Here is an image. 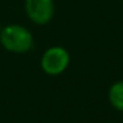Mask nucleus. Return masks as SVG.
Returning <instances> with one entry per match:
<instances>
[{
	"instance_id": "f257e3e1",
	"label": "nucleus",
	"mask_w": 123,
	"mask_h": 123,
	"mask_svg": "<svg viewBox=\"0 0 123 123\" xmlns=\"http://www.w3.org/2000/svg\"><path fill=\"white\" fill-rule=\"evenodd\" d=\"M1 45L13 53H25L33 45V37L25 27L19 24L7 25L0 32Z\"/></svg>"
},
{
	"instance_id": "f03ea898",
	"label": "nucleus",
	"mask_w": 123,
	"mask_h": 123,
	"mask_svg": "<svg viewBox=\"0 0 123 123\" xmlns=\"http://www.w3.org/2000/svg\"><path fill=\"white\" fill-rule=\"evenodd\" d=\"M70 61L69 53L62 46H52L41 58V68L50 75H57L68 68Z\"/></svg>"
},
{
	"instance_id": "7ed1b4c3",
	"label": "nucleus",
	"mask_w": 123,
	"mask_h": 123,
	"mask_svg": "<svg viewBox=\"0 0 123 123\" xmlns=\"http://www.w3.org/2000/svg\"><path fill=\"white\" fill-rule=\"evenodd\" d=\"M25 11L31 21L44 25L52 20L54 15L53 0H25Z\"/></svg>"
},
{
	"instance_id": "20e7f679",
	"label": "nucleus",
	"mask_w": 123,
	"mask_h": 123,
	"mask_svg": "<svg viewBox=\"0 0 123 123\" xmlns=\"http://www.w3.org/2000/svg\"><path fill=\"white\" fill-rule=\"evenodd\" d=\"M110 103L119 111H123V81L115 82L109 90Z\"/></svg>"
},
{
	"instance_id": "39448f33",
	"label": "nucleus",
	"mask_w": 123,
	"mask_h": 123,
	"mask_svg": "<svg viewBox=\"0 0 123 123\" xmlns=\"http://www.w3.org/2000/svg\"><path fill=\"white\" fill-rule=\"evenodd\" d=\"M0 32H1V27H0Z\"/></svg>"
}]
</instances>
